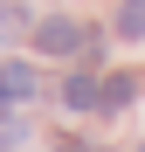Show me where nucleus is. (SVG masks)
Masks as SVG:
<instances>
[{
  "label": "nucleus",
  "mask_w": 145,
  "mask_h": 152,
  "mask_svg": "<svg viewBox=\"0 0 145 152\" xmlns=\"http://www.w3.org/2000/svg\"><path fill=\"white\" fill-rule=\"evenodd\" d=\"M55 152H83V145H55Z\"/></svg>",
  "instance_id": "nucleus-7"
},
{
  "label": "nucleus",
  "mask_w": 145,
  "mask_h": 152,
  "mask_svg": "<svg viewBox=\"0 0 145 152\" xmlns=\"http://www.w3.org/2000/svg\"><path fill=\"white\" fill-rule=\"evenodd\" d=\"M131 90H138L131 76H104V104H97V111H125V104H131Z\"/></svg>",
  "instance_id": "nucleus-4"
},
{
  "label": "nucleus",
  "mask_w": 145,
  "mask_h": 152,
  "mask_svg": "<svg viewBox=\"0 0 145 152\" xmlns=\"http://www.w3.org/2000/svg\"><path fill=\"white\" fill-rule=\"evenodd\" d=\"M42 83H35V69L28 62H0V104H28Z\"/></svg>",
  "instance_id": "nucleus-2"
},
{
  "label": "nucleus",
  "mask_w": 145,
  "mask_h": 152,
  "mask_svg": "<svg viewBox=\"0 0 145 152\" xmlns=\"http://www.w3.org/2000/svg\"><path fill=\"white\" fill-rule=\"evenodd\" d=\"M83 42H90V35H83L76 21H69V14H48L42 28H35V48H42V56H76Z\"/></svg>",
  "instance_id": "nucleus-1"
},
{
  "label": "nucleus",
  "mask_w": 145,
  "mask_h": 152,
  "mask_svg": "<svg viewBox=\"0 0 145 152\" xmlns=\"http://www.w3.org/2000/svg\"><path fill=\"white\" fill-rule=\"evenodd\" d=\"M138 152H145V145H138Z\"/></svg>",
  "instance_id": "nucleus-8"
},
{
  "label": "nucleus",
  "mask_w": 145,
  "mask_h": 152,
  "mask_svg": "<svg viewBox=\"0 0 145 152\" xmlns=\"http://www.w3.org/2000/svg\"><path fill=\"white\" fill-rule=\"evenodd\" d=\"M62 104H69V111H97V104H104V83H97L90 69H76V76L62 83Z\"/></svg>",
  "instance_id": "nucleus-3"
},
{
  "label": "nucleus",
  "mask_w": 145,
  "mask_h": 152,
  "mask_svg": "<svg viewBox=\"0 0 145 152\" xmlns=\"http://www.w3.org/2000/svg\"><path fill=\"white\" fill-rule=\"evenodd\" d=\"M21 28V7H14V0H0V35H14Z\"/></svg>",
  "instance_id": "nucleus-6"
},
{
  "label": "nucleus",
  "mask_w": 145,
  "mask_h": 152,
  "mask_svg": "<svg viewBox=\"0 0 145 152\" xmlns=\"http://www.w3.org/2000/svg\"><path fill=\"white\" fill-rule=\"evenodd\" d=\"M117 35L145 42V0H125V14H117Z\"/></svg>",
  "instance_id": "nucleus-5"
}]
</instances>
